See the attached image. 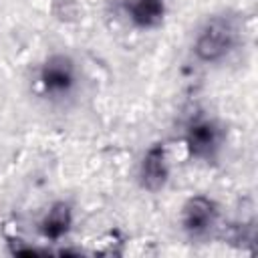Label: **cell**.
Wrapping results in <instances>:
<instances>
[{
	"mask_svg": "<svg viewBox=\"0 0 258 258\" xmlns=\"http://www.w3.org/2000/svg\"><path fill=\"white\" fill-rule=\"evenodd\" d=\"M240 38V28L232 16L216 14L210 16L194 38V56L204 64H216L228 58L236 48Z\"/></svg>",
	"mask_w": 258,
	"mask_h": 258,
	"instance_id": "6da1fadb",
	"label": "cell"
},
{
	"mask_svg": "<svg viewBox=\"0 0 258 258\" xmlns=\"http://www.w3.org/2000/svg\"><path fill=\"white\" fill-rule=\"evenodd\" d=\"M38 85L42 95L50 101L69 99L79 85L77 62L64 52L50 54L38 69Z\"/></svg>",
	"mask_w": 258,
	"mask_h": 258,
	"instance_id": "7a4b0ae2",
	"label": "cell"
},
{
	"mask_svg": "<svg viewBox=\"0 0 258 258\" xmlns=\"http://www.w3.org/2000/svg\"><path fill=\"white\" fill-rule=\"evenodd\" d=\"M222 127L208 117H198L194 119L183 135L185 141V149L189 153V157L194 159H202V161H214L222 149Z\"/></svg>",
	"mask_w": 258,
	"mask_h": 258,
	"instance_id": "3957f363",
	"label": "cell"
},
{
	"mask_svg": "<svg viewBox=\"0 0 258 258\" xmlns=\"http://www.w3.org/2000/svg\"><path fill=\"white\" fill-rule=\"evenodd\" d=\"M216 222H218V208L214 200L206 196H191L181 206V214H179L181 230L194 240L208 236L216 226Z\"/></svg>",
	"mask_w": 258,
	"mask_h": 258,
	"instance_id": "277c9868",
	"label": "cell"
},
{
	"mask_svg": "<svg viewBox=\"0 0 258 258\" xmlns=\"http://www.w3.org/2000/svg\"><path fill=\"white\" fill-rule=\"evenodd\" d=\"M139 185L147 191H159L169 179V161L163 143H153L139 161Z\"/></svg>",
	"mask_w": 258,
	"mask_h": 258,
	"instance_id": "5b68a950",
	"label": "cell"
},
{
	"mask_svg": "<svg viewBox=\"0 0 258 258\" xmlns=\"http://www.w3.org/2000/svg\"><path fill=\"white\" fill-rule=\"evenodd\" d=\"M71 226H73V208L69 202L60 200V202H54L50 210L44 214V218L40 220V234L46 240L56 242L69 234Z\"/></svg>",
	"mask_w": 258,
	"mask_h": 258,
	"instance_id": "8992f818",
	"label": "cell"
},
{
	"mask_svg": "<svg viewBox=\"0 0 258 258\" xmlns=\"http://www.w3.org/2000/svg\"><path fill=\"white\" fill-rule=\"evenodd\" d=\"M125 12L137 28H155L163 22L165 0H127Z\"/></svg>",
	"mask_w": 258,
	"mask_h": 258,
	"instance_id": "52a82bcc",
	"label": "cell"
}]
</instances>
